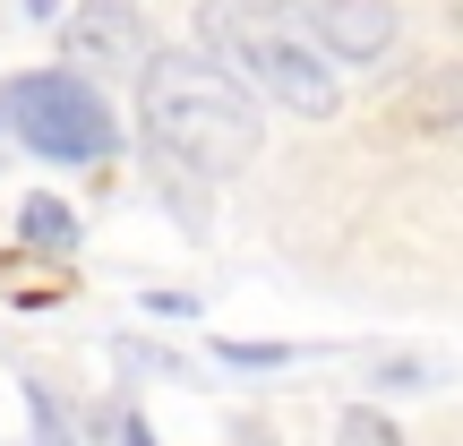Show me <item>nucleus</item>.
<instances>
[{
  "mask_svg": "<svg viewBox=\"0 0 463 446\" xmlns=\"http://www.w3.org/2000/svg\"><path fill=\"white\" fill-rule=\"evenodd\" d=\"M412 120H420V129H438V120H463V61H455V69H430V78L412 86Z\"/></svg>",
  "mask_w": 463,
  "mask_h": 446,
  "instance_id": "obj_7",
  "label": "nucleus"
},
{
  "mask_svg": "<svg viewBox=\"0 0 463 446\" xmlns=\"http://www.w3.org/2000/svg\"><path fill=\"white\" fill-rule=\"evenodd\" d=\"M309 26H317V43L335 61H386L395 52V9L386 0H317Z\"/></svg>",
  "mask_w": 463,
  "mask_h": 446,
  "instance_id": "obj_5",
  "label": "nucleus"
},
{
  "mask_svg": "<svg viewBox=\"0 0 463 446\" xmlns=\"http://www.w3.org/2000/svg\"><path fill=\"white\" fill-rule=\"evenodd\" d=\"M0 120L17 147H34L43 164H103L120 147V120L78 69H26L0 86Z\"/></svg>",
  "mask_w": 463,
  "mask_h": 446,
  "instance_id": "obj_3",
  "label": "nucleus"
},
{
  "mask_svg": "<svg viewBox=\"0 0 463 446\" xmlns=\"http://www.w3.org/2000/svg\"><path fill=\"white\" fill-rule=\"evenodd\" d=\"M335 446H403V430L378 413V403H352V413L335 421Z\"/></svg>",
  "mask_w": 463,
  "mask_h": 446,
  "instance_id": "obj_8",
  "label": "nucleus"
},
{
  "mask_svg": "<svg viewBox=\"0 0 463 446\" xmlns=\"http://www.w3.org/2000/svg\"><path fill=\"white\" fill-rule=\"evenodd\" d=\"M198 43L215 52L223 69H241L258 95H275L283 112L326 120L344 103L326 52H317V26L292 9V0H206L198 9Z\"/></svg>",
  "mask_w": 463,
  "mask_h": 446,
  "instance_id": "obj_2",
  "label": "nucleus"
},
{
  "mask_svg": "<svg viewBox=\"0 0 463 446\" xmlns=\"http://www.w3.org/2000/svg\"><path fill=\"white\" fill-rule=\"evenodd\" d=\"M17 241L43 249V258H78V215H69L61 198H26L17 206Z\"/></svg>",
  "mask_w": 463,
  "mask_h": 446,
  "instance_id": "obj_6",
  "label": "nucleus"
},
{
  "mask_svg": "<svg viewBox=\"0 0 463 446\" xmlns=\"http://www.w3.org/2000/svg\"><path fill=\"white\" fill-rule=\"evenodd\" d=\"M26 421H34V446H69V421H61V403L43 386H26Z\"/></svg>",
  "mask_w": 463,
  "mask_h": 446,
  "instance_id": "obj_9",
  "label": "nucleus"
},
{
  "mask_svg": "<svg viewBox=\"0 0 463 446\" xmlns=\"http://www.w3.org/2000/svg\"><path fill=\"white\" fill-rule=\"evenodd\" d=\"M103 446H155V438H146V421H137V413H112V430H103Z\"/></svg>",
  "mask_w": 463,
  "mask_h": 446,
  "instance_id": "obj_11",
  "label": "nucleus"
},
{
  "mask_svg": "<svg viewBox=\"0 0 463 446\" xmlns=\"http://www.w3.org/2000/svg\"><path fill=\"white\" fill-rule=\"evenodd\" d=\"M137 129L164 164L198 172V181H232L249 172L258 138V103H249V78L223 69L215 52H155L137 69Z\"/></svg>",
  "mask_w": 463,
  "mask_h": 446,
  "instance_id": "obj_1",
  "label": "nucleus"
},
{
  "mask_svg": "<svg viewBox=\"0 0 463 446\" xmlns=\"http://www.w3.org/2000/svg\"><path fill=\"white\" fill-rule=\"evenodd\" d=\"M223 361L232 369H283V361H292V344H223Z\"/></svg>",
  "mask_w": 463,
  "mask_h": 446,
  "instance_id": "obj_10",
  "label": "nucleus"
},
{
  "mask_svg": "<svg viewBox=\"0 0 463 446\" xmlns=\"http://www.w3.org/2000/svg\"><path fill=\"white\" fill-rule=\"evenodd\" d=\"M0 129H9V120H0Z\"/></svg>",
  "mask_w": 463,
  "mask_h": 446,
  "instance_id": "obj_13",
  "label": "nucleus"
},
{
  "mask_svg": "<svg viewBox=\"0 0 463 446\" xmlns=\"http://www.w3.org/2000/svg\"><path fill=\"white\" fill-rule=\"evenodd\" d=\"M26 17H61V0H26Z\"/></svg>",
  "mask_w": 463,
  "mask_h": 446,
  "instance_id": "obj_12",
  "label": "nucleus"
},
{
  "mask_svg": "<svg viewBox=\"0 0 463 446\" xmlns=\"http://www.w3.org/2000/svg\"><path fill=\"white\" fill-rule=\"evenodd\" d=\"M69 69H103V78H129V69H146V17H137V0H78L69 9Z\"/></svg>",
  "mask_w": 463,
  "mask_h": 446,
  "instance_id": "obj_4",
  "label": "nucleus"
}]
</instances>
